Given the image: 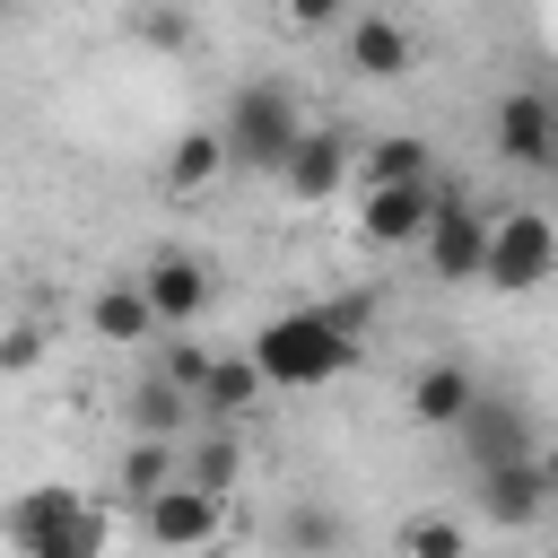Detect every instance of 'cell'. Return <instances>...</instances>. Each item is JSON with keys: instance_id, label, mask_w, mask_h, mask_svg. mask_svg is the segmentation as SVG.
<instances>
[{"instance_id": "21", "label": "cell", "mask_w": 558, "mask_h": 558, "mask_svg": "<svg viewBox=\"0 0 558 558\" xmlns=\"http://www.w3.org/2000/svg\"><path fill=\"white\" fill-rule=\"evenodd\" d=\"M183 480H192V488H209V497H235V480H244V445H235V427H192Z\"/></svg>"}, {"instance_id": "25", "label": "cell", "mask_w": 558, "mask_h": 558, "mask_svg": "<svg viewBox=\"0 0 558 558\" xmlns=\"http://www.w3.org/2000/svg\"><path fill=\"white\" fill-rule=\"evenodd\" d=\"M201 26H192V9H131V44H148V52H183Z\"/></svg>"}, {"instance_id": "12", "label": "cell", "mask_w": 558, "mask_h": 558, "mask_svg": "<svg viewBox=\"0 0 558 558\" xmlns=\"http://www.w3.org/2000/svg\"><path fill=\"white\" fill-rule=\"evenodd\" d=\"M471 497H480V523H488V532H532V523L558 506L549 480H541V453H532V462H506V471H480Z\"/></svg>"}, {"instance_id": "24", "label": "cell", "mask_w": 558, "mask_h": 558, "mask_svg": "<svg viewBox=\"0 0 558 558\" xmlns=\"http://www.w3.org/2000/svg\"><path fill=\"white\" fill-rule=\"evenodd\" d=\"M209 357H218V349H201L192 331H183V340H157V375H166L174 392H192V401H201V384H209Z\"/></svg>"}, {"instance_id": "15", "label": "cell", "mask_w": 558, "mask_h": 558, "mask_svg": "<svg viewBox=\"0 0 558 558\" xmlns=\"http://www.w3.org/2000/svg\"><path fill=\"white\" fill-rule=\"evenodd\" d=\"M262 401H270L262 366H253L244 349H218V357H209V384H201V401H192V410H201V427H235V418H253Z\"/></svg>"}, {"instance_id": "14", "label": "cell", "mask_w": 558, "mask_h": 558, "mask_svg": "<svg viewBox=\"0 0 558 558\" xmlns=\"http://www.w3.org/2000/svg\"><path fill=\"white\" fill-rule=\"evenodd\" d=\"M87 331L105 340V349H157L166 331H157V314H148V296H140V270L131 279H96L87 288Z\"/></svg>"}, {"instance_id": "19", "label": "cell", "mask_w": 558, "mask_h": 558, "mask_svg": "<svg viewBox=\"0 0 558 558\" xmlns=\"http://www.w3.org/2000/svg\"><path fill=\"white\" fill-rule=\"evenodd\" d=\"M174 480H183V453H174V445H148V436H131L122 462H113V497H122L131 514H140L148 497H166Z\"/></svg>"}, {"instance_id": "4", "label": "cell", "mask_w": 558, "mask_h": 558, "mask_svg": "<svg viewBox=\"0 0 558 558\" xmlns=\"http://www.w3.org/2000/svg\"><path fill=\"white\" fill-rule=\"evenodd\" d=\"M480 279H488L497 296L549 288V279H558V218H549L541 201H506V209L488 218V262H480Z\"/></svg>"}, {"instance_id": "8", "label": "cell", "mask_w": 558, "mask_h": 558, "mask_svg": "<svg viewBox=\"0 0 558 558\" xmlns=\"http://www.w3.org/2000/svg\"><path fill=\"white\" fill-rule=\"evenodd\" d=\"M140 541H148V549H166V558H209V549L227 541V497H209V488L174 480L166 497H148V506H140Z\"/></svg>"}, {"instance_id": "10", "label": "cell", "mask_w": 558, "mask_h": 558, "mask_svg": "<svg viewBox=\"0 0 558 558\" xmlns=\"http://www.w3.org/2000/svg\"><path fill=\"white\" fill-rule=\"evenodd\" d=\"M357 131L349 122H305V140L288 148V166H279V183L296 192V201H331V192H349L357 183Z\"/></svg>"}, {"instance_id": "17", "label": "cell", "mask_w": 558, "mask_h": 558, "mask_svg": "<svg viewBox=\"0 0 558 558\" xmlns=\"http://www.w3.org/2000/svg\"><path fill=\"white\" fill-rule=\"evenodd\" d=\"M122 418H131V436H148V445H174L183 427H201V410H192V392H174L157 366L122 392Z\"/></svg>"}, {"instance_id": "20", "label": "cell", "mask_w": 558, "mask_h": 558, "mask_svg": "<svg viewBox=\"0 0 558 558\" xmlns=\"http://www.w3.org/2000/svg\"><path fill=\"white\" fill-rule=\"evenodd\" d=\"M357 183H436V148L418 131H384L357 148Z\"/></svg>"}, {"instance_id": "16", "label": "cell", "mask_w": 558, "mask_h": 558, "mask_svg": "<svg viewBox=\"0 0 558 558\" xmlns=\"http://www.w3.org/2000/svg\"><path fill=\"white\" fill-rule=\"evenodd\" d=\"M471 410H480V375H471V366L427 357V366L410 375V418H418V427H445V436H453Z\"/></svg>"}, {"instance_id": "5", "label": "cell", "mask_w": 558, "mask_h": 558, "mask_svg": "<svg viewBox=\"0 0 558 558\" xmlns=\"http://www.w3.org/2000/svg\"><path fill=\"white\" fill-rule=\"evenodd\" d=\"M140 296H148L157 331H166V340H183V331H192V323H209V305H218V262H209V253L166 244V253H148V262H140Z\"/></svg>"}, {"instance_id": "6", "label": "cell", "mask_w": 558, "mask_h": 558, "mask_svg": "<svg viewBox=\"0 0 558 558\" xmlns=\"http://www.w3.org/2000/svg\"><path fill=\"white\" fill-rule=\"evenodd\" d=\"M488 148L514 174H558V96L549 87H506L488 105Z\"/></svg>"}, {"instance_id": "7", "label": "cell", "mask_w": 558, "mask_h": 558, "mask_svg": "<svg viewBox=\"0 0 558 558\" xmlns=\"http://www.w3.org/2000/svg\"><path fill=\"white\" fill-rule=\"evenodd\" d=\"M436 201H445V183H357L349 227H357V244H375V253H418Z\"/></svg>"}, {"instance_id": "27", "label": "cell", "mask_w": 558, "mask_h": 558, "mask_svg": "<svg viewBox=\"0 0 558 558\" xmlns=\"http://www.w3.org/2000/svg\"><path fill=\"white\" fill-rule=\"evenodd\" d=\"M323 26H349V17H340L331 0H296V9H288V35H323Z\"/></svg>"}, {"instance_id": "11", "label": "cell", "mask_w": 558, "mask_h": 558, "mask_svg": "<svg viewBox=\"0 0 558 558\" xmlns=\"http://www.w3.org/2000/svg\"><path fill=\"white\" fill-rule=\"evenodd\" d=\"M462 436V462H471V480L480 471H506V462H532L541 445H532V418H523V401H506V392H480V410L453 427Z\"/></svg>"}, {"instance_id": "28", "label": "cell", "mask_w": 558, "mask_h": 558, "mask_svg": "<svg viewBox=\"0 0 558 558\" xmlns=\"http://www.w3.org/2000/svg\"><path fill=\"white\" fill-rule=\"evenodd\" d=\"M541 480H549V497H558V436L541 445Z\"/></svg>"}, {"instance_id": "26", "label": "cell", "mask_w": 558, "mask_h": 558, "mask_svg": "<svg viewBox=\"0 0 558 558\" xmlns=\"http://www.w3.org/2000/svg\"><path fill=\"white\" fill-rule=\"evenodd\" d=\"M44 349H52V331H44L35 314L0 323V375H35V366H44Z\"/></svg>"}, {"instance_id": "13", "label": "cell", "mask_w": 558, "mask_h": 558, "mask_svg": "<svg viewBox=\"0 0 558 558\" xmlns=\"http://www.w3.org/2000/svg\"><path fill=\"white\" fill-rule=\"evenodd\" d=\"M340 61H349L357 78H401V70L418 61V35H410L392 9H357V17L340 26Z\"/></svg>"}, {"instance_id": "22", "label": "cell", "mask_w": 558, "mask_h": 558, "mask_svg": "<svg viewBox=\"0 0 558 558\" xmlns=\"http://www.w3.org/2000/svg\"><path fill=\"white\" fill-rule=\"evenodd\" d=\"M340 541H349V523H340L331 506H314V497H296V506L279 514V549H288V558H340Z\"/></svg>"}, {"instance_id": "23", "label": "cell", "mask_w": 558, "mask_h": 558, "mask_svg": "<svg viewBox=\"0 0 558 558\" xmlns=\"http://www.w3.org/2000/svg\"><path fill=\"white\" fill-rule=\"evenodd\" d=\"M401 558H471V523L462 514H410L401 523Z\"/></svg>"}, {"instance_id": "18", "label": "cell", "mask_w": 558, "mask_h": 558, "mask_svg": "<svg viewBox=\"0 0 558 558\" xmlns=\"http://www.w3.org/2000/svg\"><path fill=\"white\" fill-rule=\"evenodd\" d=\"M227 166H235V157H227V131H218V122H192V131L166 140V192H209Z\"/></svg>"}, {"instance_id": "3", "label": "cell", "mask_w": 558, "mask_h": 558, "mask_svg": "<svg viewBox=\"0 0 558 558\" xmlns=\"http://www.w3.org/2000/svg\"><path fill=\"white\" fill-rule=\"evenodd\" d=\"M218 131H227V157H235L244 174H279L288 148L305 140V105H296L288 78H244V87L227 96Z\"/></svg>"}, {"instance_id": "1", "label": "cell", "mask_w": 558, "mask_h": 558, "mask_svg": "<svg viewBox=\"0 0 558 558\" xmlns=\"http://www.w3.org/2000/svg\"><path fill=\"white\" fill-rule=\"evenodd\" d=\"M244 357L262 366L270 392H323L357 366V323H340L331 305H288L244 340Z\"/></svg>"}, {"instance_id": "2", "label": "cell", "mask_w": 558, "mask_h": 558, "mask_svg": "<svg viewBox=\"0 0 558 558\" xmlns=\"http://www.w3.org/2000/svg\"><path fill=\"white\" fill-rule=\"evenodd\" d=\"M0 541H9L17 558H105L113 514H105L96 497L61 488V480H35V488H17V497L0 506Z\"/></svg>"}, {"instance_id": "9", "label": "cell", "mask_w": 558, "mask_h": 558, "mask_svg": "<svg viewBox=\"0 0 558 558\" xmlns=\"http://www.w3.org/2000/svg\"><path fill=\"white\" fill-rule=\"evenodd\" d=\"M418 262H427V279H445V288H471V279H480V262H488V209H480L462 183H445Z\"/></svg>"}]
</instances>
